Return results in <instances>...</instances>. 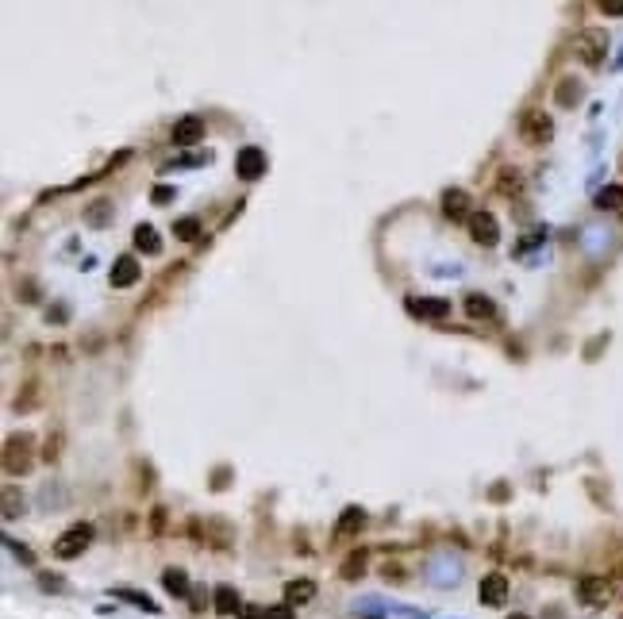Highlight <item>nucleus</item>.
Segmentation results:
<instances>
[{"mask_svg":"<svg viewBox=\"0 0 623 619\" xmlns=\"http://www.w3.org/2000/svg\"><path fill=\"white\" fill-rule=\"evenodd\" d=\"M520 139L527 147H542V142L554 139V119L542 112V108H524L520 112Z\"/></svg>","mask_w":623,"mask_h":619,"instance_id":"nucleus-1","label":"nucleus"},{"mask_svg":"<svg viewBox=\"0 0 623 619\" xmlns=\"http://www.w3.org/2000/svg\"><path fill=\"white\" fill-rule=\"evenodd\" d=\"M31 458H35V438L27 431H16V435L4 438V470L8 473H19L24 477L31 470Z\"/></svg>","mask_w":623,"mask_h":619,"instance_id":"nucleus-2","label":"nucleus"},{"mask_svg":"<svg viewBox=\"0 0 623 619\" xmlns=\"http://www.w3.org/2000/svg\"><path fill=\"white\" fill-rule=\"evenodd\" d=\"M89 543H92V527H89V523H74L69 531H62V535L54 538L50 554L62 558V561H74V558H81V554L89 550Z\"/></svg>","mask_w":623,"mask_h":619,"instance_id":"nucleus-3","label":"nucleus"},{"mask_svg":"<svg viewBox=\"0 0 623 619\" xmlns=\"http://www.w3.org/2000/svg\"><path fill=\"white\" fill-rule=\"evenodd\" d=\"M574 54L585 62V66H600V62H604V54H608V35L597 31V27L581 31V35L574 39Z\"/></svg>","mask_w":623,"mask_h":619,"instance_id":"nucleus-4","label":"nucleus"},{"mask_svg":"<svg viewBox=\"0 0 623 619\" xmlns=\"http://www.w3.org/2000/svg\"><path fill=\"white\" fill-rule=\"evenodd\" d=\"M235 174H239L242 181H258V177L266 174V154L258 147H242L239 154H235Z\"/></svg>","mask_w":623,"mask_h":619,"instance_id":"nucleus-5","label":"nucleus"},{"mask_svg":"<svg viewBox=\"0 0 623 619\" xmlns=\"http://www.w3.org/2000/svg\"><path fill=\"white\" fill-rule=\"evenodd\" d=\"M470 235H474V242H481V247H497V242H500V223H497V215H489V212L470 215Z\"/></svg>","mask_w":623,"mask_h":619,"instance_id":"nucleus-6","label":"nucleus"},{"mask_svg":"<svg viewBox=\"0 0 623 619\" xmlns=\"http://www.w3.org/2000/svg\"><path fill=\"white\" fill-rule=\"evenodd\" d=\"M135 281H142V265L135 254H119L116 262H112V285L116 289H131Z\"/></svg>","mask_w":623,"mask_h":619,"instance_id":"nucleus-7","label":"nucleus"},{"mask_svg":"<svg viewBox=\"0 0 623 619\" xmlns=\"http://www.w3.org/2000/svg\"><path fill=\"white\" fill-rule=\"evenodd\" d=\"M442 215H447L450 223H470V192L465 189H447L442 192Z\"/></svg>","mask_w":623,"mask_h":619,"instance_id":"nucleus-8","label":"nucleus"},{"mask_svg":"<svg viewBox=\"0 0 623 619\" xmlns=\"http://www.w3.org/2000/svg\"><path fill=\"white\" fill-rule=\"evenodd\" d=\"M477 600H481L485 608H500V604L508 600V577H504V573H489V577H481Z\"/></svg>","mask_w":623,"mask_h":619,"instance_id":"nucleus-9","label":"nucleus"},{"mask_svg":"<svg viewBox=\"0 0 623 619\" xmlns=\"http://www.w3.org/2000/svg\"><path fill=\"white\" fill-rule=\"evenodd\" d=\"M408 312H412L415 320H442V315H450V300H442V297H412L408 300Z\"/></svg>","mask_w":623,"mask_h":619,"instance_id":"nucleus-10","label":"nucleus"},{"mask_svg":"<svg viewBox=\"0 0 623 619\" xmlns=\"http://www.w3.org/2000/svg\"><path fill=\"white\" fill-rule=\"evenodd\" d=\"M204 119L200 116H185V119H177L174 124V131H169V139H174V147H192V142H200L204 139Z\"/></svg>","mask_w":623,"mask_h":619,"instance_id":"nucleus-11","label":"nucleus"},{"mask_svg":"<svg viewBox=\"0 0 623 619\" xmlns=\"http://www.w3.org/2000/svg\"><path fill=\"white\" fill-rule=\"evenodd\" d=\"M465 315L470 320H477V323H497V304H492L489 297H481V292H470L465 297Z\"/></svg>","mask_w":623,"mask_h":619,"instance_id":"nucleus-12","label":"nucleus"},{"mask_svg":"<svg viewBox=\"0 0 623 619\" xmlns=\"http://www.w3.org/2000/svg\"><path fill=\"white\" fill-rule=\"evenodd\" d=\"M577 596H581L585 604H608V600L615 596V588H612V581H597V577H589V581H581Z\"/></svg>","mask_w":623,"mask_h":619,"instance_id":"nucleus-13","label":"nucleus"},{"mask_svg":"<svg viewBox=\"0 0 623 619\" xmlns=\"http://www.w3.org/2000/svg\"><path fill=\"white\" fill-rule=\"evenodd\" d=\"M135 247L142 250V254H162V235L150 227V223H139L135 227Z\"/></svg>","mask_w":623,"mask_h":619,"instance_id":"nucleus-14","label":"nucleus"},{"mask_svg":"<svg viewBox=\"0 0 623 619\" xmlns=\"http://www.w3.org/2000/svg\"><path fill=\"white\" fill-rule=\"evenodd\" d=\"M312 596H316V581H308V577L285 585V604H308Z\"/></svg>","mask_w":623,"mask_h":619,"instance_id":"nucleus-15","label":"nucleus"},{"mask_svg":"<svg viewBox=\"0 0 623 619\" xmlns=\"http://www.w3.org/2000/svg\"><path fill=\"white\" fill-rule=\"evenodd\" d=\"M581 81H577V77H562V81H558V89H554V97H558V104L562 108H574L577 100H581Z\"/></svg>","mask_w":623,"mask_h":619,"instance_id":"nucleus-16","label":"nucleus"},{"mask_svg":"<svg viewBox=\"0 0 623 619\" xmlns=\"http://www.w3.org/2000/svg\"><path fill=\"white\" fill-rule=\"evenodd\" d=\"M16 412H31V408H39V377H27V385L16 393Z\"/></svg>","mask_w":623,"mask_h":619,"instance_id":"nucleus-17","label":"nucleus"},{"mask_svg":"<svg viewBox=\"0 0 623 619\" xmlns=\"http://www.w3.org/2000/svg\"><path fill=\"white\" fill-rule=\"evenodd\" d=\"M62 450H66V435H62V431H50V435L42 438V462L54 465L62 458Z\"/></svg>","mask_w":623,"mask_h":619,"instance_id":"nucleus-18","label":"nucleus"},{"mask_svg":"<svg viewBox=\"0 0 623 619\" xmlns=\"http://www.w3.org/2000/svg\"><path fill=\"white\" fill-rule=\"evenodd\" d=\"M200 231H204V223H200L197 215H185V220H177V223H174V239H181V242L200 239Z\"/></svg>","mask_w":623,"mask_h":619,"instance_id":"nucleus-19","label":"nucleus"},{"mask_svg":"<svg viewBox=\"0 0 623 619\" xmlns=\"http://www.w3.org/2000/svg\"><path fill=\"white\" fill-rule=\"evenodd\" d=\"M216 611H219V616H235V611H239V593H235L231 585H219L216 588Z\"/></svg>","mask_w":623,"mask_h":619,"instance_id":"nucleus-20","label":"nucleus"},{"mask_svg":"<svg viewBox=\"0 0 623 619\" xmlns=\"http://www.w3.org/2000/svg\"><path fill=\"white\" fill-rule=\"evenodd\" d=\"M162 585L174 596H189V577H185V570H166L162 573Z\"/></svg>","mask_w":623,"mask_h":619,"instance_id":"nucleus-21","label":"nucleus"},{"mask_svg":"<svg viewBox=\"0 0 623 619\" xmlns=\"http://www.w3.org/2000/svg\"><path fill=\"white\" fill-rule=\"evenodd\" d=\"M597 208H600V212H615V208H623V189H620V185L600 189L597 192Z\"/></svg>","mask_w":623,"mask_h":619,"instance_id":"nucleus-22","label":"nucleus"},{"mask_svg":"<svg viewBox=\"0 0 623 619\" xmlns=\"http://www.w3.org/2000/svg\"><path fill=\"white\" fill-rule=\"evenodd\" d=\"M362 523H366V512L362 508H347L339 515V535H354V531H362Z\"/></svg>","mask_w":623,"mask_h":619,"instance_id":"nucleus-23","label":"nucleus"},{"mask_svg":"<svg viewBox=\"0 0 623 619\" xmlns=\"http://www.w3.org/2000/svg\"><path fill=\"white\" fill-rule=\"evenodd\" d=\"M362 573H366V554H350V558L339 566L342 581H354V577H362Z\"/></svg>","mask_w":623,"mask_h":619,"instance_id":"nucleus-24","label":"nucleus"},{"mask_svg":"<svg viewBox=\"0 0 623 619\" xmlns=\"http://www.w3.org/2000/svg\"><path fill=\"white\" fill-rule=\"evenodd\" d=\"M85 220H89L92 227H104V223L112 220V204H108V200H97V204H89V208H85Z\"/></svg>","mask_w":623,"mask_h":619,"instance_id":"nucleus-25","label":"nucleus"},{"mask_svg":"<svg viewBox=\"0 0 623 619\" xmlns=\"http://www.w3.org/2000/svg\"><path fill=\"white\" fill-rule=\"evenodd\" d=\"M520 189H524V177H520V170H504V174H500V192L515 197Z\"/></svg>","mask_w":623,"mask_h":619,"instance_id":"nucleus-26","label":"nucleus"},{"mask_svg":"<svg viewBox=\"0 0 623 619\" xmlns=\"http://www.w3.org/2000/svg\"><path fill=\"white\" fill-rule=\"evenodd\" d=\"M24 512V500H19L16 488H4V520H16Z\"/></svg>","mask_w":623,"mask_h":619,"instance_id":"nucleus-27","label":"nucleus"},{"mask_svg":"<svg viewBox=\"0 0 623 619\" xmlns=\"http://www.w3.org/2000/svg\"><path fill=\"white\" fill-rule=\"evenodd\" d=\"M8 550H12V554H16V558H19V561H24V566H31V561H35V554H31V550H27V546H24V543H16V538H8Z\"/></svg>","mask_w":623,"mask_h":619,"instance_id":"nucleus-28","label":"nucleus"},{"mask_svg":"<svg viewBox=\"0 0 623 619\" xmlns=\"http://www.w3.org/2000/svg\"><path fill=\"white\" fill-rule=\"evenodd\" d=\"M597 8L604 16H623V0H597Z\"/></svg>","mask_w":623,"mask_h":619,"instance_id":"nucleus-29","label":"nucleus"},{"mask_svg":"<svg viewBox=\"0 0 623 619\" xmlns=\"http://www.w3.org/2000/svg\"><path fill=\"white\" fill-rule=\"evenodd\" d=\"M150 200H154V204H169V200H174V189H169V185H154Z\"/></svg>","mask_w":623,"mask_h":619,"instance_id":"nucleus-30","label":"nucleus"},{"mask_svg":"<svg viewBox=\"0 0 623 619\" xmlns=\"http://www.w3.org/2000/svg\"><path fill=\"white\" fill-rule=\"evenodd\" d=\"M508 493H512V488H508V481H497V485L489 488V500H497V504H504L508 500Z\"/></svg>","mask_w":623,"mask_h":619,"instance_id":"nucleus-31","label":"nucleus"},{"mask_svg":"<svg viewBox=\"0 0 623 619\" xmlns=\"http://www.w3.org/2000/svg\"><path fill=\"white\" fill-rule=\"evenodd\" d=\"M150 531H154V535H162V531H166V512H162V508H154V512H150Z\"/></svg>","mask_w":623,"mask_h":619,"instance_id":"nucleus-32","label":"nucleus"},{"mask_svg":"<svg viewBox=\"0 0 623 619\" xmlns=\"http://www.w3.org/2000/svg\"><path fill=\"white\" fill-rule=\"evenodd\" d=\"M39 585L47 593H62V577H50V573H39Z\"/></svg>","mask_w":623,"mask_h":619,"instance_id":"nucleus-33","label":"nucleus"},{"mask_svg":"<svg viewBox=\"0 0 623 619\" xmlns=\"http://www.w3.org/2000/svg\"><path fill=\"white\" fill-rule=\"evenodd\" d=\"M124 600H131V604H139V608H147V611H154V600H147V596H139V593H119Z\"/></svg>","mask_w":623,"mask_h":619,"instance_id":"nucleus-34","label":"nucleus"},{"mask_svg":"<svg viewBox=\"0 0 623 619\" xmlns=\"http://www.w3.org/2000/svg\"><path fill=\"white\" fill-rule=\"evenodd\" d=\"M19 300H27V304H31V300H39V285H35V281H27L24 289H19Z\"/></svg>","mask_w":623,"mask_h":619,"instance_id":"nucleus-35","label":"nucleus"},{"mask_svg":"<svg viewBox=\"0 0 623 619\" xmlns=\"http://www.w3.org/2000/svg\"><path fill=\"white\" fill-rule=\"evenodd\" d=\"M242 619H269V611L258 608V604H250V608H242Z\"/></svg>","mask_w":623,"mask_h":619,"instance_id":"nucleus-36","label":"nucleus"},{"mask_svg":"<svg viewBox=\"0 0 623 619\" xmlns=\"http://www.w3.org/2000/svg\"><path fill=\"white\" fill-rule=\"evenodd\" d=\"M227 481H231V470H216V477H212V488H224Z\"/></svg>","mask_w":623,"mask_h":619,"instance_id":"nucleus-37","label":"nucleus"},{"mask_svg":"<svg viewBox=\"0 0 623 619\" xmlns=\"http://www.w3.org/2000/svg\"><path fill=\"white\" fill-rule=\"evenodd\" d=\"M47 320H54V323H66V308H62V304H54V308H50V312H47Z\"/></svg>","mask_w":623,"mask_h":619,"instance_id":"nucleus-38","label":"nucleus"},{"mask_svg":"<svg viewBox=\"0 0 623 619\" xmlns=\"http://www.w3.org/2000/svg\"><path fill=\"white\" fill-rule=\"evenodd\" d=\"M269 619H292V611L289 608H274V611H269Z\"/></svg>","mask_w":623,"mask_h":619,"instance_id":"nucleus-39","label":"nucleus"},{"mask_svg":"<svg viewBox=\"0 0 623 619\" xmlns=\"http://www.w3.org/2000/svg\"><path fill=\"white\" fill-rule=\"evenodd\" d=\"M508 619H531V616H508Z\"/></svg>","mask_w":623,"mask_h":619,"instance_id":"nucleus-40","label":"nucleus"},{"mask_svg":"<svg viewBox=\"0 0 623 619\" xmlns=\"http://www.w3.org/2000/svg\"><path fill=\"white\" fill-rule=\"evenodd\" d=\"M369 619H374V616H369Z\"/></svg>","mask_w":623,"mask_h":619,"instance_id":"nucleus-41","label":"nucleus"}]
</instances>
